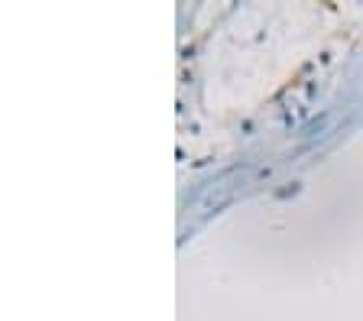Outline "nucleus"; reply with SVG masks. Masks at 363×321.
Instances as JSON below:
<instances>
[{"label": "nucleus", "mask_w": 363, "mask_h": 321, "mask_svg": "<svg viewBox=\"0 0 363 321\" xmlns=\"http://www.w3.org/2000/svg\"><path fill=\"white\" fill-rule=\"evenodd\" d=\"M230 201H234V191L230 188H224L220 191V195H211V198H208V211H218V208H224V205H230Z\"/></svg>", "instance_id": "f257e3e1"}]
</instances>
